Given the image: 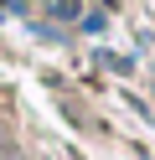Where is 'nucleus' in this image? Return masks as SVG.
<instances>
[{
	"label": "nucleus",
	"instance_id": "obj_1",
	"mask_svg": "<svg viewBox=\"0 0 155 160\" xmlns=\"http://www.w3.org/2000/svg\"><path fill=\"white\" fill-rule=\"evenodd\" d=\"M0 160H21V155H10V150H0Z\"/></svg>",
	"mask_w": 155,
	"mask_h": 160
}]
</instances>
